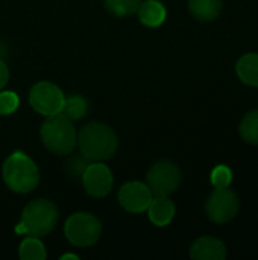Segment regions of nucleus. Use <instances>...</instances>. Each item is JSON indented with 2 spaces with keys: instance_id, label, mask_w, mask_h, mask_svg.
I'll use <instances>...</instances> for the list:
<instances>
[{
  "instance_id": "obj_9",
  "label": "nucleus",
  "mask_w": 258,
  "mask_h": 260,
  "mask_svg": "<svg viewBox=\"0 0 258 260\" xmlns=\"http://www.w3.org/2000/svg\"><path fill=\"white\" fill-rule=\"evenodd\" d=\"M82 184L88 195L94 198L106 197L113 189V174L109 168L103 163H91L85 168L82 174Z\"/></svg>"
},
{
  "instance_id": "obj_8",
  "label": "nucleus",
  "mask_w": 258,
  "mask_h": 260,
  "mask_svg": "<svg viewBox=\"0 0 258 260\" xmlns=\"http://www.w3.org/2000/svg\"><path fill=\"white\" fill-rule=\"evenodd\" d=\"M239 197L228 187L216 189L207 200L205 212L210 221L214 224H227L239 213Z\"/></svg>"
},
{
  "instance_id": "obj_7",
  "label": "nucleus",
  "mask_w": 258,
  "mask_h": 260,
  "mask_svg": "<svg viewBox=\"0 0 258 260\" xmlns=\"http://www.w3.org/2000/svg\"><path fill=\"white\" fill-rule=\"evenodd\" d=\"M148 186L155 197L172 195L181 183V171L172 161H157L148 172Z\"/></svg>"
},
{
  "instance_id": "obj_4",
  "label": "nucleus",
  "mask_w": 258,
  "mask_h": 260,
  "mask_svg": "<svg viewBox=\"0 0 258 260\" xmlns=\"http://www.w3.org/2000/svg\"><path fill=\"white\" fill-rule=\"evenodd\" d=\"M58 222V210L53 203L49 200H35L29 203L23 213L21 222L17 227L18 233L27 236L41 238L49 235Z\"/></svg>"
},
{
  "instance_id": "obj_3",
  "label": "nucleus",
  "mask_w": 258,
  "mask_h": 260,
  "mask_svg": "<svg viewBox=\"0 0 258 260\" xmlns=\"http://www.w3.org/2000/svg\"><path fill=\"white\" fill-rule=\"evenodd\" d=\"M41 140L44 146L58 155H67L70 154L78 142L76 129L68 117H65L62 113H58L55 116H49L47 120L41 125L40 129Z\"/></svg>"
},
{
  "instance_id": "obj_11",
  "label": "nucleus",
  "mask_w": 258,
  "mask_h": 260,
  "mask_svg": "<svg viewBox=\"0 0 258 260\" xmlns=\"http://www.w3.org/2000/svg\"><path fill=\"white\" fill-rule=\"evenodd\" d=\"M190 256L195 260H224L227 257V247L216 238L204 236L195 241L190 248Z\"/></svg>"
},
{
  "instance_id": "obj_12",
  "label": "nucleus",
  "mask_w": 258,
  "mask_h": 260,
  "mask_svg": "<svg viewBox=\"0 0 258 260\" xmlns=\"http://www.w3.org/2000/svg\"><path fill=\"white\" fill-rule=\"evenodd\" d=\"M148 213L154 225L166 227L175 216V204L167 197H155L148 207Z\"/></svg>"
},
{
  "instance_id": "obj_10",
  "label": "nucleus",
  "mask_w": 258,
  "mask_h": 260,
  "mask_svg": "<svg viewBox=\"0 0 258 260\" xmlns=\"http://www.w3.org/2000/svg\"><path fill=\"white\" fill-rule=\"evenodd\" d=\"M154 193L151 192L149 186L140 181H131L122 186L119 192V203L120 206L131 213H141L146 212Z\"/></svg>"
},
{
  "instance_id": "obj_23",
  "label": "nucleus",
  "mask_w": 258,
  "mask_h": 260,
  "mask_svg": "<svg viewBox=\"0 0 258 260\" xmlns=\"http://www.w3.org/2000/svg\"><path fill=\"white\" fill-rule=\"evenodd\" d=\"M8 78H9V72L6 64L0 59V90L8 84Z\"/></svg>"
},
{
  "instance_id": "obj_19",
  "label": "nucleus",
  "mask_w": 258,
  "mask_h": 260,
  "mask_svg": "<svg viewBox=\"0 0 258 260\" xmlns=\"http://www.w3.org/2000/svg\"><path fill=\"white\" fill-rule=\"evenodd\" d=\"M141 0H105V8L116 17H128L138 11Z\"/></svg>"
},
{
  "instance_id": "obj_14",
  "label": "nucleus",
  "mask_w": 258,
  "mask_h": 260,
  "mask_svg": "<svg viewBox=\"0 0 258 260\" xmlns=\"http://www.w3.org/2000/svg\"><path fill=\"white\" fill-rule=\"evenodd\" d=\"M189 9L199 21H213L222 11V0H189Z\"/></svg>"
},
{
  "instance_id": "obj_17",
  "label": "nucleus",
  "mask_w": 258,
  "mask_h": 260,
  "mask_svg": "<svg viewBox=\"0 0 258 260\" xmlns=\"http://www.w3.org/2000/svg\"><path fill=\"white\" fill-rule=\"evenodd\" d=\"M87 110H88L87 101L79 94H73V96L65 99L61 113L65 117H68L70 120H78V119H82L87 114Z\"/></svg>"
},
{
  "instance_id": "obj_22",
  "label": "nucleus",
  "mask_w": 258,
  "mask_h": 260,
  "mask_svg": "<svg viewBox=\"0 0 258 260\" xmlns=\"http://www.w3.org/2000/svg\"><path fill=\"white\" fill-rule=\"evenodd\" d=\"M87 166H88V160L84 155H75L65 163V171L68 172V175H71L75 178L76 177L81 178Z\"/></svg>"
},
{
  "instance_id": "obj_20",
  "label": "nucleus",
  "mask_w": 258,
  "mask_h": 260,
  "mask_svg": "<svg viewBox=\"0 0 258 260\" xmlns=\"http://www.w3.org/2000/svg\"><path fill=\"white\" fill-rule=\"evenodd\" d=\"M233 181V172L230 168L220 165V166H216L211 172V184L216 187V189H224V187H228Z\"/></svg>"
},
{
  "instance_id": "obj_16",
  "label": "nucleus",
  "mask_w": 258,
  "mask_h": 260,
  "mask_svg": "<svg viewBox=\"0 0 258 260\" xmlns=\"http://www.w3.org/2000/svg\"><path fill=\"white\" fill-rule=\"evenodd\" d=\"M18 254L23 260H44L46 259V248H44L43 242L40 241V238L29 236L21 242Z\"/></svg>"
},
{
  "instance_id": "obj_6",
  "label": "nucleus",
  "mask_w": 258,
  "mask_h": 260,
  "mask_svg": "<svg viewBox=\"0 0 258 260\" xmlns=\"http://www.w3.org/2000/svg\"><path fill=\"white\" fill-rule=\"evenodd\" d=\"M29 102L36 113L49 117L62 111L65 96L62 90L55 84L41 81L32 87L29 93Z\"/></svg>"
},
{
  "instance_id": "obj_2",
  "label": "nucleus",
  "mask_w": 258,
  "mask_h": 260,
  "mask_svg": "<svg viewBox=\"0 0 258 260\" xmlns=\"http://www.w3.org/2000/svg\"><path fill=\"white\" fill-rule=\"evenodd\" d=\"M2 174L6 186L17 193L32 192L40 181L36 165L21 151L14 152L6 158Z\"/></svg>"
},
{
  "instance_id": "obj_1",
  "label": "nucleus",
  "mask_w": 258,
  "mask_h": 260,
  "mask_svg": "<svg viewBox=\"0 0 258 260\" xmlns=\"http://www.w3.org/2000/svg\"><path fill=\"white\" fill-rule=\"evenodd\" d=\"M81 148V154L88 161H102L111 158L119 146L116 133L105 123L91 122L85 125L76 142Z\"/></svg>"
},
{
  "instance_id": "obj_24",
  "label": "nucleus",
  "mask_w": 258,
  "mask_h": 260,
  "mask_svg": "<svg viewBox=\"0 0 258 260\" xmlns=\"http://www.w3.org/2000/svg\"><path fill=\"white\" fill-rule=\"evenodd\" d=\"M65 259L78 260V259H79V257H78L76 254H64V256H61V260H65Z\"/></svg>"
},
{
  "instance_id": "obj_5",
  "label": "nucleus",
  "mask_w": 258,
  "mask_h": 260,
  "mask_svg": "<svg viewBox=\"0 0 258 260\" xmlns=\"http://www.w3.org/2000/svg\"><path fill=\"white\" fill-rule=\"evenodd\" d=\"M64 233L68 242L76 247H91L94 245L102 233L100 221L87 212H79L71 215L64 225Z\"/></svg>"
},
{
  "instance_id": "obj_21",
  "label": "nucleus",
  "mask_w": 258,
  "mask_h": 260,
  "mask_svg": "<svg viewBox=\"0 0 258 260\" xmlns=\"http://www.w3.org/2000/svg\"><path fill=\"white\" fill-rule=\"evenodd\" d=\"M20 99L14 91H2L0 93V116L12 114L18 108Z\"/></svg>"
},
{
  "instance_id": "obj_18",
  "label": "nucleus",
  "mask_w": 258,
  "mask_h": 260,
  "mask_svg": "<svg viewBox=\"0 0 258 260\" xmlns=\"http://www.w3.org/2000/svg\"><path fill=\"white\" fill-rule=\"evenodd\" d=\"M240 136L245 142L258 145V110L248 113L240 123Z\"/></svg>"
},
{
  "instance_id": "obj_15",
  "label": "nucleus",
  "mask_w": 258,
  "mask_h": 260,
  "mask_svg": "<svg viewBox=\"0 0 258 260\" xmlns=\"http://www.w3.org/2000/svg\"><path fill=\"white\" fill-rule=\"evenodd\" d=\"M237 75L246 85L258 87V53L243 55L236 66Z\"/></svg>"
},
{
  "instance_id": "obj_13",
  "label": "nucleus",
  "mask_w": 258,
  "mask_h": 260,
  "mask_svg": "<svg viewBox=\"0 0 258 260\" xmlns=\"http://www.w3.org/2000/svg\"><path fill=\"white\" fill-rule=\"evenodd\" d=\"M138 18L144 26L149 27H158L166 20V8L158 0H146L141 2L138 8Z\"/></svg>"
}]
</instances>
